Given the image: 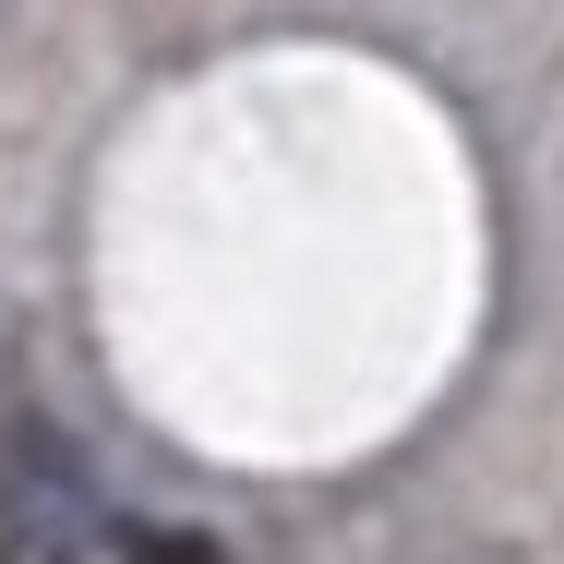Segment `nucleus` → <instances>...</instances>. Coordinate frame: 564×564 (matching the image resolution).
Returning <instances> with one entry per match:
<instances>
[{
	"mask_svg": "<svg viewBox=\"0 0 564 564\" xmlns=\"http://www.w3.org/2000/svg\"><path fill=\"white\" fill-rule=\"evenodd\" d=\"M120 564H228L205 529H120Z\"/></svg>",
	"mask_w": 564,
	"mask_h": 564,
	"instance_id": "1",
	"label": "nucleus"
},
{
	"mask_svg": "<svg viewBox=\"0 0 564 564\" xmlns=\"http://www.w3.org/2000/svg\"><path fill=\"white\" fill-rule=\"evenodd\" d=\"M0 564H73L61 541H36V529H0Z\"/></svg>",
	"mask_w": 564,
	"mask_h": 564,
	"instance_id": "2",
	"label": "nucleus"
}]
</instances>
